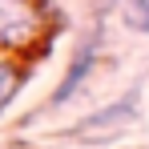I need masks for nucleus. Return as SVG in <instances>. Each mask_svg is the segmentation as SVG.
Segmentation results:
<instances>
[{"mask_svg": "<svg viewBox=\"0 0 149 149\" xmlns=\"http://www.w3.org/2000/svg\"><path fill=\"white\" fill-rule=\"evenodd\" d=\"M133 121H141V85H133V89L121 93L117 101H109V105L93 109L85 121L69 125L65 137H93V141H109V137L125 133Z\"/></svg>", "mask_w": 149, "mask_h": 149, "instance_id": "obj_1", "label": "nucleus"}, {"mask_svg": "<svg viewBox=\"0 0 149 149\" xmlns=\"http://www.w3.org/2000/svg\"><path fill=\"white\" fill-rule=\"evenodd\" d=\"M40 4L36 0H0V52H20L40 32Z\"/></svg>", "mask_w": 149, "mask_h": 149, "instance_id": "obj_2", "label": "nucleus"}, {"mask_svg": "<svg viewBox=\"0 0 149 149\" xmlns=\"http://www.w3.org/2000/svg\"><path fill=\"white\" fill-rule=\"evenodd\" d=\"M97 56H101V36H85L81 45H77V52L69 56V69H65V77H61V85L52 89L49 97V109H61V105H69V101L93 81V69H97Z\"/></svg>", "mask_w": 149, "mask_h": 149, "instance_id": "obj_3", "label": "nucleus"}, {"mask_svg": "<svg viewBox=\"0 0 149 149\" xmlns=\"http://www.w3.org/2000/svg\"><path fill=\"white\" fill-rule=\"evenodd\" d=\"M20 85H24V69H20L8 52H0V117H4V109L16 101Z\"/></svg>", "mask_w": 149, "mask_h": 149, "instance_id": "obj_4", "label": "nucleus"}, {"mask_svg": "<svg viewBox=\"0 0 149 149\" xmlns=\"http://www.w3.org/2000/svg\"><path fill=\"white\" fill-rule=\"evenodd\" d=\"M121 20L129 32L145 36L149 32V0H121Z\"/></svg>", "mask_w": 149, "mask_h": 149, "instance_id": "obj_5", "label": "nucleus"}, {"mask_svg": "<svg viewBox=\"0 0 149 149\" xmlns=\"http://www.w3.org/2000/svg\"><path fill=\"white\" fill-rule=\"evenodd\" d=\"M105 4H109V0H105Z\"/></svg>", "mask_w": 149, "mask_h": 149, "instance_id": "obj_6", "label": "nucleus"}]
</instances>
